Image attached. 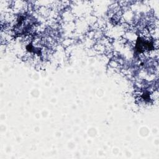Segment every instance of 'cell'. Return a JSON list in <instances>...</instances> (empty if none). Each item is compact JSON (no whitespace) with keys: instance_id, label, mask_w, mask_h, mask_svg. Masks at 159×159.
Segmentation results:
<instances>
[{"instance_id":"1","label":"cell","mask_w":159,"mask_h":159,"mask_svg":"<svg viewBox=\"0 0 159 159\" xmlns=\"http://www.w3.org/2000/svg\"><path fill=\"white\" fill-rule=\"evenodd\" d=\"M153 45L147 41L141 40L139 38L137 43V48L139 52H142L144 50H150L153 48Z\"/></svg>"}]
</instances>
